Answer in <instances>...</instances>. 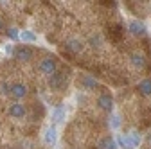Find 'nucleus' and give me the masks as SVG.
Wrapping results in <instances>:
<instances>
[{"label":"nucleus","instance_id":"nucleus-15","mask_svg":"<svg viewBox=\"0 0 151 149\" xmlns=\"http://www.w3.org/2000/svg\"><path fill=\"white\" fill-rule=\"evenodd\" d=\"M20 40L24 42V45L25 43H36L38 42V36H36V32L25 29V31H20Z\"/></svg>","mask_w":151,"mask_h":149},{"label":"nucleus","instance_id":"nucleus-16","mask_svg":"<svg viewBox=\"0 0 151 149\" xmlns=\"http://www.w3.org/2000/svg\"><path fill=\"white\" fill-rule=\"evenodd\" d=\"M137 90H139V94H140V95L149 97V95H151V79H144V81H140L139 86H137Z\"/></svg>","mask_w":151,"mask_h":149},{"label":"nucleus","instance_id":"nucleus-13","mask_svg":"<svg viewBox=\"0 0 151 149\" xmlns=\"http://www.w3.org/2000/svg\"><path fill=\"white\" fill-rule=\"evenodd\" d=\"M79 85H81V88H83V90H96V88L99 86L97 79H96V77H92V76H83Z\"/></svg>","mask_w":151,"mask_h":149},{"label":"nucleus","instance_id":"nucleus-7","mask_svg":"<svg viewBox=\"0 0 151 149\" xmlns=\"http://www.w3.org/2000/svg\"><path fill=\"white\" fill-rule=\"evenodd\" d=\"M9 94H11V95L18 101V99L27 97L29 90H27V86H25L24 83H13V85H11V90H9Z\"/></svg>","mask_w":151,"mask_h":149},{"label":"nucleus","instance_id":"nucleus-2","mask_svg":"<svg viewBox=\"0 0 151 149\" xmlns=\"http://www.w3.org/2000/svg\"><path fill=\"white\" fill-rule=\"evenodd\" d=\"M32 56H34L32 49H31V47H27V45H22V47H16V49H14V56H13V58H14L16 61L27 63V61H31V59H32Z\"/></svg>","mask_w":151,"mask_h":149},{"label":"nucleus","instance_id":"nucleus-21","mask_svg":"<svg viewBox=\"0 0 151 149\" xmlns=\"http://www.w3.org/2000/svg\"><path fill=\"white\" fill-rule=\"evenodd\" d=\"M9 90H11V85H7V83H2V85H0V94H2V95H7Z\"/></svg>","mask_w":151,"mask_h":149},{"label":"nucleus","instance_id":"nucleus-11","mask_svg":"<svg viewBox=\"0 0 151 149\" xmlns=\"http://www.w3.org/2000/svg\"><path fill=\"white\" fill-rule=\"evenodd\" d=\"M129 61H131V65L137 67V68H144V67H146V58H144V54H142V52H137V50L129 54Z\"/></svg>","mask_w":151,"mask_h":149},{"label":"nucleus","instance_id":"nucleus-12","mask_svg":"<svg viewBox=\"0 0 151 149\" xmlns=\"http://www.w3.org/2000/svg\"><path fill=\"white\" fill-rule=\"evenodd\" d=\"M65 117H67V111H65V108H63V106L54 108V110H52V126L61 124V122L65 120Z\"/></svg>","mask_w":151,"mask_h":149},{"label":"nucleus","instance_id":"nucleus-23","mask_svg":"<svg viewBox=\"0 0 151 149\" xmlns=\"http://www.w3.org/2000/svg\"><path fill=\"white\" fill-rule=\"evenodd\" d=\"M0 31H4V20L0 18Z\"/></svg>","mask_w":151,"mask_h":149},{"label":"nucleus","instance_id":"nucleus-20","mask_svg":"<svg viewBox=\"0 0 151 149\" xmlns=\"http://www.w3.org/2000/svg\"><path fill=\"white\" fill-rule=\"evenodd\" d=\"M88 43H90V47H101V36H92V38L88 40Z\"/></svg>","mask_w":151,"mask_h":149},{"label":"nucleus","instance_id":"nucleus-5","mask_svg":"<svg viewBox=\"0 0 151 149\" xmlns=\"http://www.w3.org/2000/svg\"><path fill=\"white\" fill-rule=\"evenodd\" d=\"M7 113H9V117H13V119H24V117L27 115V110H25V106H24L22 102L14 101V102L9 104Z\"/></svg>","mask_w":151,"mask_h":149},{"label":"nucleus","instance_id":"nucleus-3","mask_svg":"<svg viewBox=\"0 0 151 149\" xmlns=\"http://www.w3.org/2000/svg\"><path fill=\"white\" fill-rule=\"evenodd\" d=\"M58 70V61H56V58H43L42 63H40V72L45 74V76H52V74Z\"/></svg>","mask_w":151,"mask_h":149},{"label":"nucleus","instance_id":"nucleus-10","mask_svg":"<svg viewBox=\"0 0 151 149\" xmlns=\"http://www.w3.org/2000/svg\"><path fill=\"white\" fill-rule=\"evenodd\" d=\"M83 42L81 40H78V38H70V40H67L65 42V49L68 50V52H72V54H79L81 50H83Z\"/></svg>","mask_w":151,"mask_h":149},{"label":"nucleus","instance_id":"nucleus-17","mask_svg":"<svg viewBox=\"0 0 151 149\" xmlns=\"http://www.w3.org/2000/svg\"><path fill=\"white\" fill-rule=\"evenodd\" d=\"M6 36H7L11 42H18V40H20V31H18V27L11 25V27L6 29Z\"/></svg>","mask_w":151,"mask_h":149},{"label":"nucleus","instance_id":"nucleus-4","mask_svg":"<svg viewBox=\"0 0 151 149\" xmlns=\"http://www.w3.org/2000/svg\"><path fill=\"white\" fill-rule=\"evenodd\" d=\"M42 137H43V142L47 144V145H56L58 144V129H56V126H47L45 129H43V133H42Z\"/></svg>","mask_w":151,"mask_h":149},{"label":"nucleus","instance_id":"nucleus-18","mask_svg":"<svg viewBox=\"0 0 151 149\" xmlns=\"http://www.w3.org/2000/svg\"><path fill=\"white\" fill-rule=\"evenodd\" d=\"M108 124H110V129H119L121 128V115H117V113H113L111 117H110V120H108Z\"/></svg>","mask_w":151,"mask_h":149},{"label":"nucleus","instance_id":"nucleus-19","mask_svg":"<svg viewBox=\"0 0 151 149\" xmlns=\"http://www.w3.org/2000/svg\"><path fill=\"white\" fill-rule=\"evenodd\" d=\"M129 138H131V142H133V145H135V147H139V145H140V142H142V135H140V133H137V131H131V133H129Z\"/></svg>","mask_w":151,"mask_h":149},{"label":"nucleus","instance_id":"nucleus-8","mask_svg":"<svg viewBox=\"0 0 151 149\" xmlns=\"http://www.w3.org/2000/svg\"><path fill=\"white\" fill-rule=\"evenodd\" d=\"M97 106L103 110V111H111L113 110V97L108 94V92H104V94H101L97 97Z\"/></svg>","mask_w":151,"mask_h":149},{"label":"nucleus","instance_id":"nucleus-6","mask_svg":"<svg viewBox=\"0 0 151 149\" xmlns=\"http://www.w3.org/2000/svg\"><path fill=\"white\" fill-rule=\"evenodd\" d=\"M128 32H129L131 36L142 38V36H146L147 29H146V25H144L142 22H139V20H131V22L128 24Z\"/></svg>","mask_w":151,"mask_h":149},{"label":"nucleus","instance_id":"nucleus-22","mask_svg":"<svg viewBox=\"0 0 151 149\" xmlns=\"http://www.w3.org/2000/svg\"><path fill=\"white\" fill-rule=\"evenodd\" d=\"M14 49H16L14 45H6V47H4V52H6L7 56H14Z\"/></svg>","mask_w":151,"mask_h":149},{"label":"nucleus","instance_id":"nucleus-1","mask_svg":"<svg viewBox=\"0 0 151 149\" xmlns=\"http://www.w3.org/2000/svg\"><path fill=\"white\" fill-rule=\"evenodd\" d=\"M65 85H67V76H65V72H61V70H56L52 76L49 77L50 90H61Z\"/></svg>","mask_w":151,"mask_h":149},{"label":"nucleus","instance_id":"nucleus-14","mask_svg":"<svg viewBox=\"0 0 151 149\" xmlns=\"http://www.w3.org/2000/svg\"><path fill=\"white\" fill-rule=\"evenodd\" d=\"M115 142H117V147H122V149H135L133 142H131V138H129V133H128V135H119V137L115 138Z\"/></svg>","mask_w":151,"mask_h":149},{"label":"nucleus","instance_id":"nucleus-9","mask_svg":"<svg viewBox=\"0 0 151 149\" xmlns=\"http://www.w3.org/2000/svg\"><path fill=\"white\" fill-rule=\"evenodd\" d=\"M96 149H119V147H117L115 138L110 137V135H106V137H103V138H99V140H97Z\"/></svg>","mask_w":151,"mask_h":149}]
</instances>
